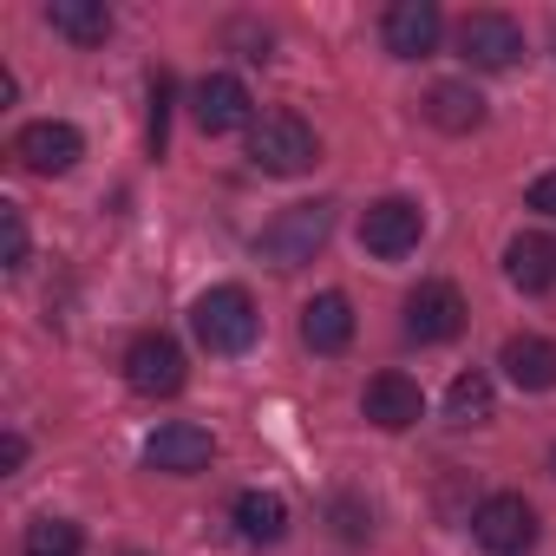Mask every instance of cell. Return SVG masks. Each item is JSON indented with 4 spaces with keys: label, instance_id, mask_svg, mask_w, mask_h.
<instances>
[{
    "label": "cell",
    "instance_id": "13",
    "mask_svg": "<svg viewBox=\"0 0 556 556\" xmlns=\"http://www.w3.org/2000/svg\"><path fill=\"white\" fill-rule=\"evenodd\" d=\"M190 112H197V125H203L210 138H223V131H242V125H255V118H249V86H242V79H229V73H210V79L197 86Z\"/></svg>",
    "mask_w": 556,
    "mask_h": 556
},
{
    "label": "cell",
    "instance_id": "20",
    "mask_svg": "<svg viewBox=\"0 0 556 556\" xmlns=\"http://www.w3.org/2000/svg\"><path fill=\"white\" fill-rule=\"evenodd\" d=\"M491 406H497V393H491L484 374H458L452 393H445V419H452V426H484Z\"/></svg>",
    "mask_w": 556,
    "mask_h": 556
},
{
    "label": "cell",
    "instance_id": "2",
    "mask_svg": "<svg viewBox=\"0 0 556 556\" xmlns=\"http://www.w3.org/2000/svg\"><path fill=\"white\" fill-rule=\"evenodd\" d=\"M334 236V203H289L262 236H255V255L268 268H302L321 255V242Z\"/></svg>",
    "mask_w": 556,
    "mask_h": 556
},
{
    "label": "cell",
    "instance_id": "8",
    "mask_svg": "<svg viewBox=\"0 0 556 556\" xmlns=\"http://www.w3.org/2000/svg\"><path fill=\"white\" fill-rule=\"evenodd\" d=\"M380 40H387L393 60H426L445 40V14L432 8V0H393L387 21H380Z\"/></svg>",
    "mask_w": 556,
    "mask_h": 556
},
{
    "label": "cell",
    "instance_id": "6",
    "mask_svg": "<svg viewBox=\"0 0 556 556\" xmlns=\"http://www.w3.org/2000/svg\"><path fill=\"white\" fill-rule=\"evenodd\" d=\"M125 380H131V393H144V400L184 393V348H177L170 334H138V341L125 348Z\"/></svg>",
    "mask_w": 556,
    "mask_h": 556
},
{
    "label": "cell",
    "instance_id": "15",
    "mask_svg": "<svg viewBox=\"0 0 556 556\" xmlns=\"http://www.w3.org/2000/svg\"><path fill=\"white\" fill-rule=\"evenodd\" d=\"M504 275H510V289H523V295L556 289V236H517L504 249Z\"/></svg>",
    "mask_w": 556,
    "mask_h": 556
},
{
    "label": "cell",
    "instance_id": "7",
    "mask_svg": "<svg viewBox=\"0 0 556 556\" xmlns=\"http://www.w3.org/2000/svg\"><path fill=\"white\" fill-rule=\"evenodd\" d=\"M14 157H21L34 177H66V170L86 157V138H79L66 118H34V125H21V138H14Z\"/></svg>",
    "mask_w": 556,
    "mask_h": 556
},
{
    "label": "cell",
    "instance_id": "17",
    "mask_svg": "<svg viewBox=\"0 0 556 556\" xmlns=\"http://www.w3.org/2000/svg\"><path fill=\"white\" fill-rule=\"evenodd\" d=\"M439 131H478L484 125V99H478V86H465V79H439L432 92H426V105H419Z\"/></svg>",
    "mask_w": 556,
    "mask_h": 556
},
{
    "label": "cell",
    "instance_id": "21",
    "mask_svg": "<svg viewBox=\"0 0 556 556\" xmlns=\"http://www.w3.org/2000/svg\"><path fill=\"white\" fill-rule=\"evenodd\" d=\"M27 556H79V523H66V517L27 523Z\"/></svg>",
    "mask_w": 556,
    "mask_h": 556
},
{
    "label": "cell",
    "instance_id": "18",
    "mask_svg": "<svg viewBox=\"0 0 556 556\" xmlns=\"http://www.w3.org/2000/svg\"><path fill=\"white\" fill-rule=\"evenodd\" d=\"M47 27L73 47H105L112 14H105V0H47Z\"/></svg>",
    "mask_w": 556,
    "mask_h": 556
},
{
    "label": "cell",
    "instance_id": "4",
    "mask_svg": "<svg viewBox=\"0 0 556 556\" xmlns=\"http://www.w3.org/2000/svg\"><path fill=\"white\" fill-rule=\"evenodd\" d=\"M471 536H478L491 556H523V549L536 543V510H530V497L491 491V497L471 510Z\"/></svg>",
    "mask_w": 556,
    "mask_h": 556
},
{
    "label": "cell",
    "instance_id": "19",
    "mask_svg": "<svg viewBox=\"0 0 556 556\" xmlns=\"http://www.w3.org/2000/svg\"><path fill=\"white\" fill-rule=\"evenodd\" d=\"M236 530H242V543H282L289 536V504L275 491H242L236 497Z\"/></svg>",
    "mask_w": 556,
    "mask_h": 556
},
{
    "label": "cell",
    "instance_id": "24",
    "mask_svg": "<svg viewBox=\"0 0 556 556\" xmlns=\"http://www.w3.org/2000/svg\"><path fill=\"white\" fill-rule=\"evenodd\" d=\"M530 210H543V216H556V170H543V177L530 184Z\"/></svg>",
    "mask_w": 556,
    "mask_h": 556
},
{
    "label": "cell",
    "instance_id": "11",
    "mask_svg": "<svg viewBox=\"0 0 556 556\" xmlns=\"http://www.w3.org/2000/svg\"><path fill=\"white\" fill-rule=\"evenodd\" d=\"M216 458V439L203 432V426H190V419H170V426H157L151 439H144V465L151 471H170V478H190V471H203Z\"/></svg>",
    "mask_w": 556,
    "mask_h": 556
},
{
    "label": "cell",
    "instance_id": "1",
    "mask_svg": "<svg viewBox=\"0 0 556 556\" xmlns=\"http://www.w3.org/2000/svg\"><path fill=\"white\" fill-rule=\"evenodd\" d=\"M315 157H321V138L295 112H268L249 125V164L262 177H302V170H315Z\"/></svg>",
    "mask_w": 556,
    "mask_h": 556
},
{
    "label": "cell",
    "instance_id": "16",
    "mask_svg": "<svg viewBox=\"0 0 556 556\" xmlns=\"http://www.w3.org/2000/svg\"><path fill=\"white\" fill-rule=\"evenodd\" d=\"M302 341L315 348V354H341L348 341H354V302L348 295H315L308 308H302Z\"/></svg>",
    "mask_w": 556,
    "mask_h": 556
},
{
    "label": "cell",
    "instance_id": "12",
    "mask_svg": "<svg viewBox=\"0 0 556 556\" xmlns=\"http://www.w3.org/2000/svg\"><path fill=\"white\" fill-rule=\"evenodd\" d=\"M361 406H367V419H374L380 432H406V426L426 419V393H419V380H406V374H374Z\"/></svg>",
    "mask_w": 556,
    "mask_h": 556
},
{
    "label": "cell",
    "instance_id": "3",
    "mask_svg": "<svg viewBox=\"0 0 556 556\" xmlns=\"http://www.w3.org/2000/svg\"><path fill=\"white\" fill-rule=\"evenodd\" d=\"M190 328H197V341H203L210 354H242V348H255V328H262V315H255L249 289L223 282V289L197 295V308H190Z\"/></svg>",
    "mask_w": 556,
    "mask_h": 556
},
{
    "label": "cell",
    "instance_id": "10",
    "mask_svg": "<svg viewBox=\"0 0 556 556\" xmlns=\"http://www.w3.org/2000/svg\"><path fill=\"white\" fill-rule=\"evenodd\" d=\"M458 53H465L478 73H504V66L523 60V27H517L510 14H471V21L458 27Z\"/></svg>",
    "mask_w": 556,
    "mask_h": 556
},
{
    "label": "cell",
    "instance_id": "9",
    "mask_svg": "<svg viewBox=\"0 0 556 556\" xmlns=\"http://www.w3.org/2000/svg\"><path fill=\"white\" fill-rule=\"evenodd\" d=\"M458 328H465V295H458L452 282H419V289L406 295V334H413L419 348L458 341Z\"/></svg>",
    "mask_w": 556,
    "mask_h": 556
},
{
    "label": "cell",
    "instance_id": "14",
    "mask_svg": "<svg viewBox=\"0 0 556 556\" xmlns=\"http://www.w3.org/2000/svg\"><path fill=\"white\" fill-rule=\"evenodd\" d=\"M497 367H504L510 387L549 393V387H556V341H543V334H510L504 354H497Z\"/></svg>",
    "mask_w": 556,
    "mask_h": 556
},
{
    "label": "cell",
    "instance_id": "22",
    "mask_svg": "<svg viewBox=\"0 0 556 556\" xmlns=\"http://www.w3.org/2000/svg\"><path fill=\"white\" fill-rule=\"evenodd\" d=\"M0 268H8V275L27 268V216L14 203H0Z\"/></svg>",
    "mask_w": 556,
    "mask_h": 556
},
{
    "label": "cell",
    "instance_id": "5",
    "mask_svg": "<svg viewBox=\"0 0 556 556\" xmlns=\"http://www.w3.org/2000/svg\"><path fill=\"white\" fill-rule=\"evenodd\" d=\"M419 236H426V210H419L413 197H380V203H367V216H361V242H367V255H380V262L413 255Z\"/></svg>",
    "mask_w": 556,
    "mask_h": 556
},
{
    "label": "cell",
    "instance_id": "25",
    "mask_svg": "<svg viewBox=\"0 0 556 556\" xmlns=\"http://www.w3.org/2000/svg\"><path fill=\"white\" fill-rule=\"evenodd\" d=\"M549 465H556V452H549Z\"/></svg>",
    "mask_w": 556,
    "mask_h": 556
},
{
    "label": "cell",
    "instance_id": "23",
    "mask_svg": "<svg viewBox=\"0 0 556 556\" xmlns=\"http://www.w3.org/2000/svg\"><path fill=\"white\" fill-rule=\"evenodd\" d=\"M164 118H170V79H151V157H164Z\"/></svg>",
    "mask_w": 556,
    "mask_h": 556
}]
</instances>
